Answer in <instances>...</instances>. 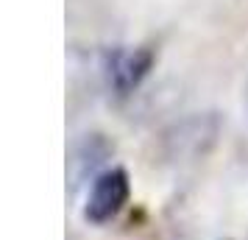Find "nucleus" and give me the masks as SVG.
I'll return each instance as SVG.
<instances>
[{
    "instance_id": "f257e3e1",
    "label": "nucleus",
    "mask_w": 248,
    "mask_h": 240,
    "mask_svg": "<svg viewBox=\"0 0 248 240\" xmlns=\"http://www.w3.org/2000/svg\"><path fill=\"white\" fill-rule=\"evenodd\" d=\"M128 195H131V182H128V173L123 168L101 171L92 179L87 201H84V221L95 224V226L114 221L128 204Z\"/></svg>"
},
{
    "instance_id": "f03ea898",
    "label": "nucleus",
    "mask_w": 248,
    "mask_h": 240,
    "mask_svg": "<svg viewBox=\"0 0 248 240\" xmlns=\"http://www.w3.org/2000/svg\"><path fill=\"white\" fill-rule=\"evenodd\" d=\"M154 50L145 45H120L112 48L106 56H103V76H106V84L114 95H131V92L148 79V73L154 67Z\"/></svg>"
},
{
    "instance_id": "7ed1b4c3",
    "label": "nucleus",
    "mask_w": 248,
    "mask_h": 240,
    "mask_svg": "<svg viewBox=\"0 0 248 240\" xmlns=\"http://www.w3.org/2000/svg\"><path fill=\"white\" fill-rule=\"evenodd\" d=\"M109 157V143L101 137V134H87V137L81 140L78 145L73 148V154H70V182H73V187H78L84 179H95L98 176V165H101L103 160Z\"/></svg>"
},
{
    "instance_id": "20e7f679",
    "label": "nucleus",
    "mask_w": 248,
    "mask_h": 240,
    "mask_svg": "<svg viewBox=\"0 0 248 240\" xmlns=\"http://www.w3.org/2000/svg\"><path fill=\"white\" fill-rule=\"evenodd\" d=\"M246 106H248V84H246Z\"/></svg>"
}]
</instances>
